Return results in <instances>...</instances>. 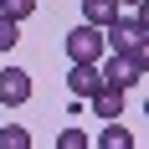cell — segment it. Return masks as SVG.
I'll list each match as a JSON object with an SVG mask.
<instances>
[{
  "label": "cell",
  "mask_w": 149,
  "mask_h": 149,
  "mask_svg": "<svg viewBox=\"0 0 149 149\" xmlns=\"http://www.w3.org/2000/svg\"><path fill=\"white\" fill-rule=\"evenodd\" d=\"M103 52H108L103 46V26H88V21H82L77 31H67V57L72 62H98Z\"/></svg>",
  "instance_id": "1"
},
{
  "label": "cell",
  "mask_w": 149,
  "mask_h": 149,
  "mask_svg": "<svg viewBox=\"0 0 149 149\" xmlns=\"http://www.w3.org/2000/svg\"><path fill=\"white\" fill-rule=\"evenodd\" d=\"M103 82H113V88H139V82H144V62L139 57H129V52H113V62H108L103 67Z\"/></svg>",
  "instance_id": "2"
},
{
  "label": "cell",
  "mask_w": 149,
  "mask_h": 149,
  "mask_svg": "<svg viewBox=\"0 0 149 149\" xmlns=\"http://www.w3.org/2000/svg\"><path fill=\"white\" fill-rule=\"evenodd\" d=\"M26 98H31V72L5 67V72H0V103H5V108H21Z\"/></svg>",
  "instance_id": "3"
},
{
  "label": "cell",
  "mask_w": 149,
  "mask_h": 149,
  "mask_svg": "<svg viewBox=\"0 0 149 149\" xmlns=\"http://www.w3.org/2000/svg\"><path fill=\"white\" fill-rule=\"evenodd\" d=\"M88 103H93V113H98V118H118L123 103H129V93L113 88V82H103V88H93V93H88Z\"/></svg>",
  "instance_id": "4"
},
{
  "label": "cell",
  "mask_w": 149,
  "mask_h": 149,
  "mask_svg": "<svg viewBox=\"0 0 149 149\" xmlns=\"http://www.w3.org/2000/svg\"><path fill=\"white\" fill-rule=\"evenodd\" d=\"M67 88H72V98H88L93 88H103V72H98V62H72V72H67Z\"/></svg>",
  "instance_id": "5"
},
{
  "label": "cell",
  "mask_w": 149,
  "mask_h": 149,
  "mask_svg": "<svg viewBox=\"0 0 149 149\" xmlns=\"http://www.w3.org/2000/svg\"><path fill=\"white\" fill-rule=\"evenodd\" d=\"M82 21H88V26H108V21H118V0H82Z\"/></svg>",
  "instance_id": "6"
},
{
  "label": "cell",
  "mask_w": 149,
  "mask_h": 149,
  "mask_svg": "<svg viewBox=\"0 0 149 149\" xmlns=\"http://www.w3.org/2000/svg\"><path fill=\"white\" fill-rule=\"evenodd\" d=\"M103 123H108V129L98 134V149H134V134H129L118 118H103Z\"/></svg>",
  "instance_id": "7"
},
{
  "label": "cell",
  "mask_w": 149,
  "mask_h": 149,
  "mask_svg": "<svg viewBox=\"0 0 149 149\" xmlns=\"http://www.w3.org/2000/svg\"><path fill=\"white\" fill-rule=\"evenodd\" d=\"M0 149H31V134L10 123V129H0Z\"/></svg>",
  "instance_id": "8"
},
{
  "label": "cell",
  "mask_w": 149,
  "mask_h": 149,
  "mask_svg": "<svg viewBox=\"0 0 149 149\" xmlns=\"http://www.w3.org/2000/svg\"><path fill=\"white\" fill-rule=\"evenodd\" d=\"M36 10V0H0V15H10V21H26Z\"/></svg>",
  "instance_id": "9"
},
{
  "label": "cell",
  "mask_w": 149,
  "mask_h": 149,
  "mask_svg": "<svg viewBox=\"0 0 149 149\" xmlns=\"http://www.w3.org/2000/svg\"><path fill=\"white\" fill-rule=\"evenodd\" d=\"M57 149H88V134H82V129H62V134H57Z\"/></svg>",
  "instance_id": "10"
},
{
  "label": "cell",
  "mask_w": 149,
  "mask_h": 149,
  "mask_svg": "<svg viewBox=\"0 0 149 149\" xmlns=\"http://www.w3.org/2000/svg\"><path fill=\"white\" fill-rule=\"evenodd\" d=\"M15 26H21V21H10V15H0V52L21 41V31H15Z\"/></svg>",
  "instance_id": "11"
}]
</instances>
